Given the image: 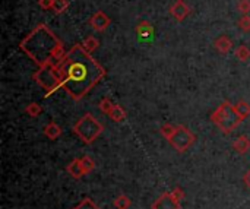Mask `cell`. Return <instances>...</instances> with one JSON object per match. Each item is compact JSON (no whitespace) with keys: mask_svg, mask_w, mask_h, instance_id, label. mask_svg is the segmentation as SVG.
I'll return each mask as SVG.
<instances>
[{"mask_svg":"<svg viewBox=\"0 0 250 209\" xmlns=\"http://www.w3.org/2000/svg\"><path fill=\"white\" fill-rule=\"evenodd\" d=\"M59 72L60 87H63L75 100L82 98L106 76V70L101 65L97 63L79 44L73 46L66 53V57L59 66Z\"/></svg>","mask_w":250,"mask_h":209,"instance_id":"obj_1","label":"cell"},{"mask_svg":"<svg viewBox=\"0 0 250 209\" xmlns=\"http://www.w3.org/2000/svg\"><path fill=\"white\" fill-rule=\"evenodd\" d=\"M21 49L40 66H60V63L66 57L62 41L44 24H40L28 34L25 40H22Z\"/></svg>","mask_w":250,"mask_h":209,"instance_id":"obj_2","label":"cell"},{"mask_svg":"<svg viewBox=\"0 0 250 209\" xmlns=\"http://www.w3.org/2000/svg\"><path fill=\"white\" fill-rule=\"evenodd\" d=\"M211 120L224 132V133H230L240 122L241 117L237 114L234 105H231L228 101H224L211 116Z\"/></svg>","mask_w":250,"mask_h":209,"instance_id":"obj_3","label":"cell"},{"mask_svg":"<svg viewBox=\"0 0 250 209\" xmlns=\"http://www.w3.org/2000/svg\"><path fill=\"white\" fill-rule=\"evenodd\" d=\"M103 132V124L94 119L91 114H85L76 124H75V133L85 142L91 143L98 138V135Z\"/></svg>","mask_w":250,"mask_h":209,"instance_id":"obj_4","label":"cell"},{"mask_svg":"<svg viewBox=\"0 0 250 209\" xmlns=\"http://www.w3.org/2000/svg\"><path fill=\"white\" fill-rule=\"evenodd\" d=\"M34 79H37V82L46 88L47 95H52V92H54V89L57 87H60V72H59V66L56 65H44L40 66V70L34 75Z\"/></svg>","mask_w":250,"mask_h":209,"instance_id":"obj_5","label":"cell"},{"mask_svg":"<svg viewBox=\"0 0 250 209\" xmlns=\"http://www.w3.org/2000/svg\"><path fill=\"white\" fill-rule=\"evenodd\" d=\"M168 140L179 152H184L195 142V135L184 126H176V130Z\"/></svg>","mask_w":250,"mask_h":209,"instance_id":"obj_6","label":"cell"},{"mask_svg":"<svg viewBox=\"0 0 250 209\" xmlns=\"http://www.w3.org/2000/svg\"><path fill=\"white\" fill-rule=\"evenodd\" d=\"M170 14L176 21L183 22L190 14V8L184 3V0H176L170 8Z\"/></svg>","mask_w":250,"mask_h":209,"instance_id":"obj_7","label":"cell"},{"mask_svg":"<svg viewBox=\"0 0 250 209\" xmlns=\"http://www.w3.org/2000/svg\"><path fill=\"white\" fill-rule=\"evenodd\" d=\"M110 22H111L110 18H108L103 11L95 12V14L91 17V19H89V25H91L95 31H100V33L106 31V30L108 28Z\"/></svg>","mask_w":250,"mask_h":209,"instance_id":"obj_8","label":"cell"},{"mask_svg":"<svg viewBox=\"0 0 250 209\" xmlns=\"http://www.w3.org/2000/svg\"><path fill=\"white\" fill-rule=\"evenodd\" d=\"M136 35L141 41H151L154 38V27L148 21H141L136 25Z\"/></svg>","mask_w":250,"mask_h":209,"instance_id":"obj_9","label":"cell"},{"mask_svg":"<svg viewBox=\"0 0 250 209\" xmlns=\"http://www.w3.org/2000/svg\"><path fill=\"white\" fill-rule=\"evenodd\" d=\"M177 200L174 194H164L152 205V209H179Z\"/></svg>","mask_w":250,"mask_h":209,"instance_id":"obj_10","label":"cell"},{"mask_svg":"<svg viewBox=\"0 0 250 209\" xmlns=\"http://www.w3.org/2000/svg\"><path fill=\"white\" fill-rule=\"evenodd\" d=\"M214 47H215V50H216L218 53L227 54V53H230L231 49H232V41H231V38L227 37V35H219V37L214 41Z\"/></svg>","mask_w":250,"mask_h":209,"instance_id":"obj_11","label":"cell"},{"mask_svg":"<svg viewBox=\"0 0 250 209\" xmlns=\"http://www.w3.org/2000/svg\"><path fill=\"white\" fill-rule=\"evenodd\" d=\"M232 148L238 152V154H244L249 148H250V140L246 136H238L237 140H234Z\"/></svg>","mask_w":250,"mask_h":209,"instance_id":"obj_12","label":"cell"},{"mask_svg":"<svg viewBox=\"0 0 250 209\" xmlns=\"http://www.w3.org/2000/svg\"><path fill=\"white\" fill-rule=\"evenodd\" d=\"M82 47L85 49V52H88L89 54L92 53V52H95L98 47H100V41L95 38V37H87L85 40H84V43H82Z\"/></svg>","mask_w":250,"mask_h":209,"instance_id":"obj_13","label":"cell"},{"mask_svg":"<svg viewBox=\"0 0 250 209\" xmlns=\"http://www.w3.org/2000/svg\"><path fill=\"white\" fill-rule=\"evenodd\" d=\"M62 133V129L60 126H57L56 123H49L46 127H44V135L50 139H56L57 136H60Z\"/></svg>","mask_w":250,"mask_h":209,"instance_id":"obj_14","label":"cell"},{"mask_svg":"<svg viewBox=\"0 0 250 209\" xmlns=\"http://www.w3.org/2000/svg\"><path fill=\"white\" fill-rule=\"evenodd\" d=\"M68 171H69L73 177H81L82 174H85V170H84V165H82L81 159H75V161L68 167Z\"/></svg>","mask_w":250,"mask_h":209,"instance_id":"obj_15","label":"cell"},{"mask_svg":"<svg viewBox=\"0 0 250 209\" xmlns=\"http://www.w3.org/2000/svg\"><path fill=\"white\" fill-rule=\"evenodd\" d=\"M234 108H235L237 114L241 117V120H243V119H246V117L250 114V105H249L246 101H238V103L234 105Z\"/></svg>","mask_w":250,"mask_h":209,"instance_id":"obj_16","label":"cell"},{"mask_svg":"<svg viewBox=\"0 0 250 209\" xmlns=\"http://www.w3.org/2000/svg\"><path fill=\"white\" fill-rule=\"evenodd\" d=\"M234 53H235V57H237L240 62H246V60L250 59V49H249L247 46H244V44L238 46V47L235 49Z\"/></svg>","mask_w":250,"mask_h":209,"instance_id":"obj_17","label":"cell"},{"mask_svg":"<svg viewBox=\"0 0 250 209\" xmlns=\"http://www.w3.org/2000/svg\"><path fill=\"white\" fill-rule=\"evenodd\" d=\"M108 116H110L114 122H122V120H125L126 113H125V110H123L120 105L114 104V107L111 108V111L108 113Z\"/></svg>","mask_w":250,"mask_h":209,"instance_id":"obj_18","label":"cell"},{"mask_svg":"<svg viewBox=\"0 0 250 209\" xmlns=\"http://www.w3.org/2000/svg\"><path fill=\"white\" fill-rule=\"evenodd\" d=\"M69 8V2L68 0H54V3H53V11L54 14H63L65 11H68Z\"/></svg>","mask_w":250,"mask_h":209,"instance_id":"obj_19","label":"cell"},{"mask_svg":"<svg viewBox=\"0 0 250 209\" xmlns=\"http://www.w3.org/2000/svg\"><path fill=\"white\" fill-rule=\"evenodd\" d=\"M237 25L241 31L244 33H250V17L249 15H243L238 21H237Z\"/></svg>","mask_w":250,"mask_h":209,"instance_id":"obj_20","label":"cell"},{"mask_svg":"<svg viewBox=\"0 0 250 209\" xmlns=\"http://www.w3.org/2000/svg\"><path fill=\"white\" fill-rule=\"evenodd\" d=\"M237 9L241 15H249L250 12V0H238Z\"/></svg>","mask_w":250,"mask_h":209,"instance_id":"obj_21","label":"cell"},{"mask_svg":"<svg viewBox=\"0 0 250 209\" xmlns=\"http://www.w3.org/2000/svg\"><path fill=\"white\" fill-rule=\"evenodd\" d=\"M129 205H130V202H129V199H127L126 196H119V197L114 200V206H116L117 209H126Z\"/></svg>","mask_w":250,"mask_h":209,"instance_id":"obj_22","label":"cell"},{"mask_svg":"<svg viewBox=\"0 0 250 209\" xmlns=\"http://www.w3.org/2000/svg\"><path fill=\"white\" fill-rule=\"evenodd\" d=\"M27 113H28L30 116H33V117H37V116L41 113V105L37 104V103H33V104H30V105L27 107Z\"/></svg>","mask_w":250,"mask_h":209,"instance_id":"obj_23","label":"cell"},{"mask_svg":"<svg viewBox=\"0 0 250 209\" xmlns=\"http://www.w3.org/2000/svg\"><path fill=\"white\" fill-rule=\"evenodd\" d=\"M114 107V104L108 100V98H104V100H101V103H100V110L103 111V113H110L111 111V108Z\"/></svg>","mask_w":250,"mask_h":209,"instance_id":"obj_24","label":"cell"},{"mask_svg":"<svg viewBox=\"0 0 250 209\" xmlns=\"http://www.w3.org/2000/svg\"><path fill=\"white\" fill-rule=\"evenodd\" d=\"M174 130H176V126H173V124H164L161 127V135L165 136L167 139H170V136L174 133Z\"/></svg>","mask_w":250,"mask_h":209,"instance_id":"obj_25","label":"cell"},{"mask_svg":"<svg viewBox=\"0 0 250 209\" xmlns=\"http://www.w3.org/2000/svg\"><path fill=\"white\" fill-rule=\"evenodd\" d=\"M81 162H82V165H84L85 173H89V171L94 168V161H92L89 157H84V158L81 159Z\"/></svg>","mask_w":250,"mask_h":209,"instance_id":"obj_26","label":"cell"},{"mask_svg":"<svg viewBox=\"0 0 250 209\" xmlns=\"http://www.w3.org/2000/svg\"><path fill=\"white\" fill-rule=\"evenodd\" d=\"M78 209H98V208H97V205H94L89 199H85V200L78 206Z\"/></svg>","mask_w":250,"mask_h":209,"instance_id":"obj_27","label":"cell"},{"mask_svg":"<svg viewBox=\"0 0 250 209\" xmlns=\"http://www.w3.org/2000/svg\"><path fill=\"white\" fill-rule=\"evenodd\" d=\"M53 3H54V0H38V5L43 9H53Z\"/></svg>","mask_w":250,"mask_h":209,"instance_id":"obj_28","label":"cell"},{"mask_svg":"<svg viewBox=\"0 0 250 209\" xmlns=\"http://www.w3.org/2000/svg\"><path fill=\"white\" fill-rule=\"evenodd\" d=\"M244 181H246V183H247L249 186H250V171H249V173L246 174V177H244Z\"/></svg>","mask_w":250,"mask_h":209,"instance_id":"obj_29","label":"cell"}]
</instances>
